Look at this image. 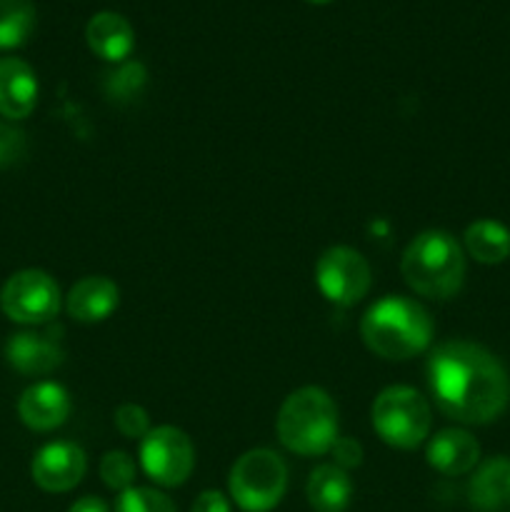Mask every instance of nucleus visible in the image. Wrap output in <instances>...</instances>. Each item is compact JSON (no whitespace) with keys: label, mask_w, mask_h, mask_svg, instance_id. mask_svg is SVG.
Returning a JSON list of instances; mask_svg holds the SVG:
<instances>
[{"label":"nucleus","mask_w":510,"mask_h":512,"mask_svg":"<svg viewBox=\"0 0 510 512\" xmlns=\"http://www.w3.org/2000/svg\"><path fill=\"white\" fill-rule=\"evenodd\" d=\"M433 333L435 325L425 305L408 295H385L370 305L360 320L365 348L393 363L425 353L433 343Z\"/></svg>","instance_id":"f03ea898"},{"label":"nucleus","mask_w":510,"mask_h":512,"mask_svg":"<svg viewBox=\"0 0 510 512\" xmlns=\"http://www.w3.org/2000/svg\"><path fill=\"white\" fill-rule=\"evenodd\" d=\"M275 433L290 453L303 458L328 455L338 440V405L323 388H298L280 405Z\"/></svg>","instance_id":"20e7f679"},{"label":"nucleus","mask_w":510,"mask_h":512,"mask_svg":"<svg viewBox=\"0 0 510 512\" xmlns=\"http://www.w3.org/2000/svg\"><path fill=\"white\" fill-rule=\"evenodd\" d=\"M38 103V78L20 58H0V115L8 120L28 118Z\"/></svg>","instance_id":"2eb2a0df"},{"label":"nucleus","mask_w":510,"mask_h":512,"mask_svg":"<svg viewBox=\"0 0 510 512\" xmlns=\"http://www.w3.org/2000/svg\"><path fill=\"white\" fill-rule=\"evenodd\" d=\"M428 388L435 405L463 425H488L510 403V375L505 365L473 340H448L430 353Z\"/></svg>","instance_id":"f257e3e1"},{"label":"nucleus","mask_w":510,"mask_h":512,"mask_svg":"<svg viewBox=\"0 0 510 512\" xmlns=\"http://www.w3.org/2000/svg\"><path fill=\"white\" fill-rule=\"evenodd\" d=\"M315 285L338 308H353L373 285L368 260L348 245H333L315 263Z\"/></svg>","instance_id":"1a4fd4ad"},{"label":"nucleus","mask_w":510,"mask_h":512,"mask_svg":"<svg viewBox=\"0 0 510 512\" xmlns=\"http://www.w3.org/2000/svg\"><path fill=\"white\" fill-rule=\"evenodd\" d=\"M63 295L53 275L45 270H20L5 280L0 290V310L13 323L45 325L60 313Z\"/></svg>","instance_id":"0eeeda50"},{"label":"nucleus","mask_w":510,"mask_h":512,"mask_svg":"<svg viewBox=\"0 0 510 512\" xmlns=\"http://www.w3.org/2000/svg\"><path fill=\"white\" fill-rule=\"evenodd\" d=\"M85 470H88L85 450L70 440H55V443L43 445L30 465L33 483L45 493H68L75 485H80Z\"/></svg>","instance_id":"9d476101"},{"label":"nucleus","mask_w":510,"mask_h":512,"mask_svg":"<svg viewBox=\"0 0 510 512\" xmlns=\"http://www.w3.org/2000/svg\"><path fill=\"white\" fill-rule=\"evenodd\" d=\"M120 305V288L115 280L105 275H85L70 288L65 298V310L75 323H103L118 310Z\"/></svg>","instance_id":"ddd939ff"},{"label":"nucleus","mask_w":510,"mask_h":512,"mask_svg":"<svg viewBox=\"0 0 510 512\" xmlns=\"http://www.w3.org/2000/svg\"><path fill=\"white\" fill-rule=\"evenodd\" d=\"M305 495L315 512H345L353 500V480L348 470L338 468L335 463L318 465L310 473Z\"/></svg>","instance_id":"a211bd4d"},{"label":"nucleus","mask_w":510,"mask_h":512,"mask_svg":"<svg viewBox=\"0 0 510 512\" xmlns=\"http://www.w3.org/2000/svg\"><path fill=\"white\" fill-rule=\"evenodd\" d=\"M468 503L475 512H503L510 508V458L495 455L478 463L468 483Z\"/></svg>","instance_id":"dca6fc26"},{"label":"nucleus","mask_w":510,"mask_h":512,"mask_svg":"<svg viewBox=\"0 0 510 512\" xmlns=\"http://www.w3.org/2000/svg\"><path fill=\"white\" fill-rule=\"evenodd\" d=\"M110 95H118V98H130L133 93H138L145 83V68L140 63H125L118 73L110 75Z\"/></svg>","instance_id":"393cba45"},{"label":"nucleus","mask_w":510,"mask_h":512,"mask_svg":"<svg viewBox=\"0 0 510 512\" xmlns=\"http://www.w3.org/2000/svg\"><path fill=\"white\" fill-rule=\"evenodd\" d=\"M100 478L115 493H125V490L135 488V478H138V465H135L133 455L125 450H110L100 460Z\"/></svg>","instance_id":"412c9836"},{"label":"nucleus","mask_w":510,"mask_h":512,"mask_svg":"<svg viewBox=\"0 0 510 512\" xmlns=\"http://www.w3.org/2000/svg\"><path fill=\"white\" fill-rule=\"evenodd\" d=\"M463 243L475 263L500 265L510 258V228H505L498 220H473L465 228Z\"/></svg>","instance_id":"6ab92c4d"},{"label":"nucleus","mask_w":510,"mask_h":512,"mask_svg":"<svg viewBox=\"0 0 510 512\" xmlns=\"http://www.w3.org/2000/svg\"><path fill=\"white\" fill-rule=\"evenodd\" d=\"M330 455H333L338 468L343 470L360 468V463H363V445L353 438H338L333 448H330Z\"/></svg>","instance_id":"a878e982"},{"label":"nucleus","mask_w":510,"mask_h":512,"mask_svg":"<svg viewBox=\"0 0 510 512\" xmlns=\"http://www.w3.org/2000/svg\"><path fill=\"white\" fill-rule=\"evenodd\" d=\"M190 512H230V500L220 490H203Z\"/></svg>","instance_id":"bb28decb"},{"label":"nucleus","mask_w":510,"mask_h":512,"mask_svg":"<svg viewBox=\"0 0 510 512\" xmlns=\"http://www.w3.org/2000/svg\"><path fill=\"white\" fill-rule=\"evenodd\" d=\"M63 330L50 328L45 333L38 330H23V333L10 335L5 343V360L20 375H48L60 368L65 358Z\"/></svg>","instance_id":"9b49d317"},{"label":"nucleus","mask_w":510,"mask_h":512,"mask_svg":"<svg viewBox=\"0 0 510 512\" xmlns=\"http://www.w3.org/2000/svg\"><path fill=\"white\" fill-rule=\"evenodd\" d=\"M115 512H178L173 500L155 488H130L118 495Z\"/></svg>","instance_id":"4be33fe9"},{"label":"nucleus","mask_w":510,"mask_h":512,"mask_svg":"<svg viewBox=\"0 0 510 512\" xmlns=\"http://www.w3.org/2000/svg\"><path fill=\"white\" fill-rule=\"evenodd\" d=\"M113 423H115V428H118V433L128 440H143L145 435L153 430L148 410L138 403L118 405L113 413Z\"/></svg>","instance_id":"5701e85b"},{"label":"nucleus","mask_w":510,"mask_h":512,"mask_svg":"<svg viewBox=\"0 0 510 512\" xmlns=\"http://www.w3.org/2000/svg\"><path fill=\"white\" fill-rule=\"evenodd\" d=\"M308 3H315V5H323V3H330V0H308Z\"/></svg>","instance_id":"c85d7f7f"},{"label":"nucleus","mask_w":510,"mask_h":512,"mask_svg":"<svg viewBox=\"0 0 510 512\" xmlns=\"http://www.w3.org/2000/svg\"><path fill=\"white\" fill-rule=\"evenodd\" d=\"M70 408H73V403H70L68 390L53 380L30 385L18 400L20 420H23L25 428L35 430V433H48V430L60 428L68 420Z\"/></svg>","instance_id":"f8f14e48"},{"label":"nucleus","mask_w":510,"mask_h":512,"mask_svg":"<svg viewBox=\"0 0 510 512\" xmlns=\"http://www.w3.org/2000/svg\"><path fill=\"white\" fill-rule=\"evenodd\" d=\"M140 468L160 488H180L195 468L193 440L175 425L153 428L140 440Z\"/></svg>","instance_id":"6e6552de"},{"label":"nucleus","mask_w":510,"mask_h":512,"mask_svg":"<svg viewBox=\"0 0 510 512\" xmlns=\"http://www.w3.org/2000/svg\"><path fill=\"white\" fill-rule=\"evenodd\" d=\"M400 273L423 298L450 300L465 283V250L448 230H423L405 245Z\"/></svg>","instance_id":"7ed1b4c3"},{"label":"nucleus","mask_w":510,"mask_h":512,"mask_svg":"<svg viewBox=\"0 0 510 512\" xmlns=\"http://www.w3.org/2000/svg\"><path fill=\"white\" fill-rule=\"evenodd\" d=\"M33 30V0H0V50H13L25 45Z\"/></svg>","instance_id":"aec40b11"},{"label":"nucleus","mask_w":510,"mask_h":512,"mask_svg":"<svg viewBox=\"0 0 510 512\" xmlns=\"http://www.w3.org/2000/svg\"><path fill=\"white\" fill-rule=\"evenodd\" d=\"M85 40H88V48L93 50L100 60L123 63V60L133 53L135 33L133 25L128 23V18H123L120 13H113V10H103V13H95L93 18L88 20Z\"/></svg>","instance_id":"f3484780"},{"label":"nucleus","mask_w":510,"mask_h":512,"mask_svg":"<svg viewBox=\"0 0 510 512\" xmlns=\"http://www.w3.org/2000/svg\"><path fill=\"white\" fill-rule=\"evenodd\" d=\"M68 512H110V508L105 500L95 498V495H85V498L75 500Z\"/></svg>","instance_id":"cd10ccee"},{"label":"nucleus","mask_w":510,"mask_h":512,"mask_svg":"<svg viewBox=\"0 0 510 512\" xmlns=\"http://www.w3.org/2000/svg\"><path fill=\"white\" fill-rule=\"evenodd\" d=\"M25 150H28V140H25L23 130L0 123V168L20 163L25 158Z\"/></svg>","instance_id":"b1692460"},{"label":"nucleus","mask_w":510,"mask_h":512,"mask_svg":"<svg viewBox=\"0 0 510 512\" xmlns=\"http://www.w3.org/2000/svg\"><path fill=\"white\" fill-rule=\"evenodd\" d=\"M425 460L430 468L448 478H458V475L470 473L478 468L480 463V443L460 428L440 430L438 435L428 440L425 448Z\"/></svg>","instance_id":"4468645a"},{"label":"nucleus","mask_w":510,"mask_h":512,"mask_svg":"<svg viewBox=\"0 0 510 512\" xmlns=\"http://www.w3.org/2000/svg\"><path fill=\"white\" fill-rule=\"evenodd\" d=\"M233 503L245 512L278 508L288 490V465L275 450L255 448L240 455L228 475Z\"/></svg>","instance_id":"423d86ee"},{"label":"nucleus","mask_w":510,"mask_h":512,"mask_svg":"<svg viewBox=\"0 0 510 512\" xmlns=\"http://www.w3.org/2000/svg\"><path fill=\"white\" fill-rule=\"evenodd\" d=\"M370 423L385 445L415 450L425 443L433 425V413L423 395L408 385H390L380 390L370 408Z\"/></svg>","instance_id":"39448f33"}]
</instances>
